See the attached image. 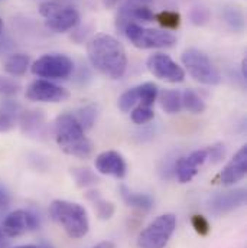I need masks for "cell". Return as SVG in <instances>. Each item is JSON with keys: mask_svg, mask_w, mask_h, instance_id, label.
<instances>
[{"mask_svg": "<svg viewBox=\"0 0 247 248\" xmlns=\"http://www.w3.org/2000/svg\"><path fill=\"white\" fill-rule=\"evenodd\" d=\"M12 248H41L39 246H32V244H28V246H16V247Z\"/></svg>", "mask_w": 247, "mask_h": 248, "instance_id": "41", "label": "cell"}, {"mask_svg": "<svg viewBox=\"0 0 247 248\" xmlns=\"http://www.w3.org/2000/svg\"><path fill=\"white\" fill-rule=\"evenodd\" d=\"M19 124L25 134L28 136H41L45 128V116L39 110L22 111L19 116Z\"/></svg>", "mask_w": 247, "mask_h": 248, "instance_id": "17", "label": "cell"}, {"mask_svg": "<svg viewBox=\"0 0 247 248\" xmlns=\"http://www.w3.org/2000/svg\"><path fill=\"white\" fill-rule=\"evenodd\" d=\"M242 77H243V79H247V60L246 58L242 61Z\"/></svg>", "mask_w": 247, "mask_h": 248, "instance_id": "38", "label": "cell"}, {"mask_svg": "<svg viewBox=\"0 0 247 248\" xmlns=\"http://www.w3.org/2000/svg\"><path fill=\"white\" fill-rule=\"evenodd\" d=\"M49 217L72 240H80L88 234L90 221L82 205L65 199H55L49 205Z\"/></svg>", "mask_w": 247, "mask_h": 248, "instance_id": "3", "label": "cell"}, {"mask_svg": "<svg viewBox=\"0 0 247 248\" xmlns=\"http://www.w3.org/2000/svg\"><path fill=\"white\" fill-rule=\"evenodd\" d=\"M189 20L195 26H204L210 20V10L204 6H194L189 10Z\"/></svg>", "mask_w": 247, "mask_h": 248, "instance_id": "32", "label": "cell"}, {"mask_svg": "<svg viewBox=\"0 0 247 248\" xmlns=\"http://www.w3.org/2000/svg\"><path fill=\"white\" fill-rule=\"evenodd\" d=\"M0 225L7 238H15L36 230L39 227V219L28 209H16L10 212Z\"/></svg>", "mask_w": 247, "mask_h": 248, "instance_id": "10", "label": "cell"}, {"mask_svg": "<svg viewBox=\"0 0 247 248\" xmlns=\"http://www.w3.org/2000/svg\"><path fill=\"white\" fill-rule=\"evenodd\" d=\"M149 72L161 81L178 84L185 79V69L166 54H153L146 60Z\"/></svg>", "mask_w": 247, "mask_h": 248, "instance_id": "9", "label": "cell"}, {"mask_svg": "<svg viewBox=\"0 0 247 248\" xmlns=\"http://www.w3.org/2000/svg\"><path fill=\"white\" fill-rule=\"evenodd\" d=\"M155 13L149 9V6L137 3L134 0H127L117 10L116 16V28L119 32H124V28L129 23L137 22H153Z\"/></svg>", "mask_w": 247, "mask_h": 248, "instance_id": "13", "label": "cell"}, {"mask_svg": "<svg viewBox=\"0 0 247 248\" xmlns=\"http://www.w3.org/2000/svg\"><path fill=\"white\" fill-rule=\"evenodd\" d=\"M29 68L31 58L26 54H13L3 63L4 72L9 74L10 77H23Z\"/></svg>", "mask_w": 247, "mask_h": 248, "instance_id": "20", "label": "cell"}, {"mask_svg": "<svg viewBox=\"0 0 247 248\" xmlns=\"http://www.w3.org/2000/svg\"><path fill=\"white\" fill-rule=\"evenodd\" d=\"M134 1H137V3H142V4H149V3H153V0H134Z\"/></svg>", "mask_w": 247, "mask_h": 248, "instance_id": "42", "label": "cell"}, {"mask_svg": "<svg viewBox=\"0 0 247 248\" xmlns=\"http://www.w3.org/2000/svg\"><path fill=\"white\" fill-rule=\"evenodd\" d=\"M39 13L45 17V26L55 33L72 31L80 23L78 10L66 0H45L39 4Z\"/></svg>", "mask_w": 247, "mask_h": 248, "instance_id": "4", "label": "cell"}, {"mask_svg": "<svg viewBox=\"0 0 247 248\" xmlns=\"http://www.w3.org/2000/svg\"><path fill=\"white\" fill-rule=\"evenodd\" d=\"M181 98H182V108H185L186 111L192 114H202L207 108L204 100L194 90H185L184 93H181Z\"/></svg>", "mask_w": 247, "mask_h": 248, "instance_id": "24", "label": "cell"}, {"mask_svg": "<svg viewBox=\"0 0 247 248\" xmlns=\"http://www.w3.org/2000/svg\"><path fill=\"white\" fill-rule=\"evenodd\" d=\"M247 173V146H242L239 152L233 156V159L224 166L220 173V184L230 186L245 179Z\"/></svg>", "mask_w": 247, "mask_h": 248, "instance_id": "16", "label": "cell"}, {"mask_svg": "<svg viewBox=\"0 0 247 248\" xmlns=\"http://www.w3.org/2000/svg\"><path fill=\"white\" fill-rule=\"evenodd\" d=\"M1 29H3V20L0 19V33H1Z\"/></svg>", "mask_w": 247, "mask_h": 248, "instance_id": "43", "label": "cell"}, {"mask_svg": "<svg viewBox=\"0 0 247 248\" xmlns=\"http://www.w3.org/2000/svg\"><path fill=\"white\" fill-rule=\"evenodd\" d=\"M191 224H192V228L195 230V232L199 234V235H202V237L208 235L210 231H211V227H210L208 219L205 217H202V215H194L191 218Z\"/></svg>", "mask_w": 247, "mask_h": 248, "instance_id": "33", "label": "cell"}, {"mask_svg": "<svg viewBox=\"0 0 247 248\" xmlns=\"http://www.w3.org/2000/svg\"><path fill=\"white\" fill-rule=\"evenodd\" d=\"M71 175H72L77 186H80V187H90L99 182L97 175L88 168H72Z\"/></svg>", "mask_w": 247, "mask_h": 248, "instance_id": "28", "label": "cell"}, {"mask_svg": "<svg viewBox=\"0 0 247 248\" xmlns=\"http://www.w3.org/2000/svg\"><path fill=\"white\" fill-rule=\"evenodd\" d=\"M103 1H104L106 7H113L119 3V0H103Z\"/></svg>", "mask_w": 247, "mask_h": 248, "instance_id": "39", "label": "cell"}, {"mask_svg": "<svg viewBox=\"0 0 247 248\" xmlns=\"http://www.w3.org/2000/svg\"><path fill=\"white\" fill-rule=\"evenodd\" d=\"M90 63L106 78L120 79L127 69V55L124 46L112 35L99 33L87 45Z\"/></svg>", "mask_w": 247, "mask_h": 248, "instance_id": "1", "label": "cell"}, {"mask_svg": "<svg viewBox=\"0 0 247 248\" xmlns=\"http://www.w3.org/2000/svg\"><path fill=\"white\" fill-rule=\"evenodd\" d=\"M207 152H208V160L211 163L221 162L224 159V155H226V150H224L223 144H215V146L207 147Z\"/></svg>", "mask_w": 247, "mask_h": 248, "instance_id": "34", "label": "cell"}, {"mask_svg": "<svg viewBox=\"0 0 247 248\" xmlns=\"http://www.w3.org/2000/svg\"><path fill=\"white\" fill-rule=\"evenodd\" d=\"M94 248H116V246L112 241H103V243L97 244Z\"/></svg>", "mask_w": 247, "mask_h": 248, "instance_id": "37", "label": "cell"}, {"mask_svg": "<svg viewBox=\"0 0 247 248\" xmlns=\"http://www.w3.org/2000/svg\"><path fill=\"white\" fill-rule=\"evenodd\" d=\"M25 97L33 103H62L69 97V93L48 79H35L28 85Z\"/></svg>", "mask_w": 247, "mask_h": 248, "instance_id": "12", "label": "cell"}, {"mask_svg": "<svg viewBox=\"0 0 247 248\" xmlns=\"http://www.w3.org/2000/svg\"><path fill=\"white\" fill-rule=\"evenodd\" d=\"M72 116L75 117V120L84 130H90L97 119V107L94 104H87L84 107H80L75 111V114H72Z\"/></svg>", "mask_w": 247, "mask_h": 248, "instance_id": "26", "label": "cell"}, {"mask_svg": "<svg viewBox=\"0 0 247 248\" xmlns=\"http://www.w3.org/2000/svg\"><path fill=\"white\" fill-rule=\"evenodd\" d=\"M20 90L22 87L17 81L0 75V95L1 97H15L20 93Z\"/></svg>", "mask_w": 247, "mask_h": 248, "instance_id": "31", "label": "cell"}, {"mask_svg": "<svg viewBox=\"0 0 247 248\" xmlns=\"http://www.w3.org/2000/svg\"><path fill=\"white\" fill-rule=\"evenodd\" d=\"M74 71V62L62 54H47L31 65V72L42 79H65Z\"/></svg>", "mask_w": 247, "mask_h": 248, "instance_id": "8", "label": "cell"}, {"mask_svg": "<svg viewBox=\"0 0 247 248\" xmlns=\"http://www.w3.org/2000/svg\"><path fill=\"white\" fill-rule=\"evenodd\" d=\"M123 35L139 49H164L172 48L177 44V38L172 32L143 28L139 23H129L124 28Z\"/></svg>", "mask_w": 247, "mask_h": 248, "instance_id": "5", "label": "cell"}, {"mask_svg": "<svg viewBox=\"0 0 247 248\" xmlns=\"http://www.w3.org/2000/svg\"><path fill=\"white\" fill-rule=\"evenodd\" d=\"M177 230V217L164 214L153 219L137 238L139 248H165Z\"/></svg>", "mask_w": 247, "mask_h": 248, "instance_id": "7", "label": "cell"}, {"mask_svg": "<svg viewBox=\"0 0 247 248\" xmlns=\"http://www.w3.org/2000/svg\"><path fill=\"white\" fill-rule=\"evenodd\" d=\"M96 170L101 175L113 176L116 179H123L127 172V165L123 156L116 150L101 152L94 160Z\"/></svg>", "mask_w": 247, "mask_h": 248, "instance_id": "15", "label": "cell"}, {"mask_svg": "<svg viewBox=\"0 0 247 248\" xmlns=\"http://www.w3.org/2000/svg\"><path fill=\"white\" fill-rule=\"evenodd\" d=\"M223 19L227 23V26L230 29L236 31V32H240V31L245 29L246 17H245V13L239 7H234V6L224 7V10H223Z\"/></svg>", "mask_w": 247, "mask_h": 248, "instance_id": "23", "label": "cell"}, {"mask_svg": "<svg viewBox=\"0 0 247 248\" xmlns=\"http://www.w3.org/2000/svg\"><path fill=\"white\" fill-rule=\"evenodd\" d=\"M7 243H9V240H7V237H6V234L3 232L1 225H0V248L7 247Z\"/></svg>", "mask_w": 247, "mask_h": 248, "instance_id": "36", "label": "cell"}, {"mask_svg": "<svg viewBox=\"0 0 247 248\" xmlns=\"http://www.w3.org/2000/svg\"><path fill=\"white\" fill-rule=\"evenodd\" d=\"M182 65L186 72L199 84L218 85L221 82V74L217 66L208 58V55L197 48H188L181 55Z\"/></svg>", "mask_w": 247, "mask_h": 248, "instance_id": "6", "label": "cell"}, {"mask_svg": "<svg viewBox=\"0 0 247 248\" xmlns=\"http://www.w3.org/2000/svg\"><path fill=\"white\" fill-rule=\"evenodd\" d=\"M137 91H139V103H140V106L153 107L155 101L158 100V94H159L158 85L153 84V82H143V84L137 85Z\"/></svg>", "mask_w": 247, "mask_h": 248, "instance_id": "27", "label": "cell"}, {"mask_svg": "<svg viewBox=\"0 0 247 248\" xmlns=\"http://www.w3.org/2000/svg\"><path fill=\"white\" fill-rule=\"evenodd\" d=\"M208 160V152L207 149H199L192 152L191 155H188L185 157H180L175 165H174V173L177 176V179L181 184H188L191 182L197 173L198 169Z\"/></svg>", "mask_w": 247, "mask_h": 248, "instance_id": "14", "label": "cell"}, {"mask_svg": "<svg viewBox=\"0 0 247 248\" xmlns=\"http://www.w3.org/2000/svg\"><path fill=\"white\" fill-rule=\"evenodd\" d=\"M247 199L246 189L239 187L226 192H217L211 195L207 201V208L213 215L221 217L245 205Z\"/></svg>", "mask_w": 247, "mask_h": 248, "instance_id": "11", "label": "cell"}, {"mask_svg": "<svg viewBox=\"0 0 247 248\" xmlns=\"http://www.w3.org/2000/svg\"><path fill=\"white\" fill-rule=\"evenodd\" d=\"M87 199L91 201V203H93V206H94V211H96V214H97V217H99L100 219H103V221L112 219V217L115 215V211H116L113 202H110V201L101 198L100 193L96 192V190H90V192L87 193Z\"/></svg>", "mask_w": 247, "mask_h": 248, "instance_id": "22", "label": "cell"}, {"mask_svg": "<svg viewBox=\"0 0 247 248\" xmlns=\"http://www.w3.org/2000/svg\"><path fill=\"white\" fill-rule=\"evenodd\" d=\"M39 247H41V248H54V246H52L51 243H47V241H42V243L39 244Z\"/></svg>", "mask_w": 247, "mask_h": 248, "instance_id": "40", "label": "cell"}, {"mask_svg": "<svg viewBox=\"0 0 247 248\" xmlns=\"http://www.w3.org/2000/svg\"><path fill=\"white\" fill-rule=\"evenodd\" d=\"M20 106L13 100H6L0 103V133H7L13 130L20 116Z\"/></svg>", "mask_w": 247, "mask_h": 248, "instance_id": "18", "label": "cell"}, {"mask_svg": "<svg viewBox=\"0 0 247 248\" xmlns=\"http://www.w3.org/2000/svg\"><path fill=\"white\" fill-rule=\"evenodd\" d=\"M161 107L168 114H178L182 110V98L181 91L178 90H164L158 94Z\"/></svg>", "mask_w": 247, "mask_h": 248, "instance_id": "21", "label": "cell"}, {"mask_svg": "<svg viewBox=\"0 0 247 248\" xmlns=\"http://www.w3.org/2000/svg\"><path fill=\"white\" fill-rule=\"evenodd\" d=\"M155 117V111L153 107H146V106H137L130 111V119L132 122L137 125H143V124L152 122Z\"/></svg>", "mask_w": 247, "mask_h": 248, "instance_id": "30", "label": "cell"}, {"mask_svg": "<svg viewBox=\"0 0 247 248\" xmlns=\"http://www.w3.org/2000/svg\"><path fill=\"white\" fill-rule=\"evenodd\" d=\"M120 193H122L124 203L130 208H134L139 211H150L153 208L155 201L149 193L134 192L123 185L120 186Z\"/></svg>", "mask_w": 247, "mask_h": 248, "instance_id": "19", "label": "cell"}, {"mask_svg": "<svg viewBox=\"0 0 247 248\" xmlns=\"http://www.w3.org/2000/svg\"><path fill=\"white\" fill-rule=\"evenodd\" d=\"M9 205H10V193L4 186L0 185V214L6 211Z\"/></svg>", "mask_w": 247, "mask_h": 248, "instance_id": "35", "label": "cell"}, {"mask_svg": "<svg viewBox=\"0 0 247 248\" xmlns=\"http://www.w3.org/2000/svg\"><path fill=\"white\" fill-rule=\"evenodd\" d=\"M54 134L57 144L64 153L78 159H88L91 156L94 146L72 114H61L57 117Z\"/></svg>", "mask_w": 247, "mask_h": 248, "instance_id": "2", "label": "cell"}, {"mask_svg": "<svg viewBox=\"0 0 247 248\" xmlns=\"http://www.w3.org/2000/svg\"><path fill=\"white\" fill-rule=\"evenodd\" d=\"M137 103H139V91H137V87H133V88L126 90L123 94L119 97V100H117V106H119L120 111H123V113L132 111L136 107Z\"/></svg>", "mask_w": 247, "mask_h": 248, "instance_id": "29", "label": "cell"}, {"mask_svg": "<svg viewBox=\"0 0 247 248\" xmlns=\"http://www.w3.org/2000/svg\"><path fill=\"white\" fill-rule=\"evenodd\" d=\"M155 20L164 28V31H177L181 26V15L175 10H162L155 15Z\"/></svg>", "mask_w": 247, "mask_h": 248, "instance_id": "25", "label": "cell"}]
</instances>
